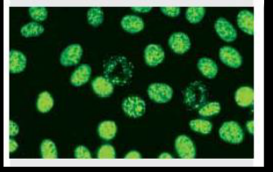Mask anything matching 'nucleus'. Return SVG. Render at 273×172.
I'll return each instance as SVG.
<instances>
[{
  "instance_id": "obj_17",
  "label": "nucleus",
  "mask_w": 273,
  "mask_h": 172,
  "mask_svg": "<svg viewBox=\"0 0 273 172\" xmlns=\"http://www.w3.org/2000/svg\"><path fill=\"white\" fill-rule=\"evenodd\" d=\"M235 100L239 107H248L254 102V90L249 86L240 87L235 94Z\"/></svg>"
},
{
  "instance_id": "obj_24",
  "label": "nucleus",
  "mask_w": 273,
  "mask_h": 172,
  "mask_svg": "<svg viewBox=\"0 0 273 172\" xmlns=\"http://www.w3.org/2000/svg\"><path fill=\"white\" fill-rule=\"evenodd\" d=\"M87 20L93 27H99L104 21V13L100 7H92L87 12Z\"/></svg>"
},
{
  "instance_id": "obj_25",
  "label": "nucleus",
  "mask_w": 273,
  "mask_h": 172,
  "mask_svg": "<svg viewBox=\"0 0 273 172\" xmlns=\"http://www.w3.org/2000/svg\"><path fill=\"white\" fill-rule=\"evenodd\" d=\"M206 14L204 7H189L186 13V18L192 24H198Z\"/></svg>"
},
{
  "instance_id": "obj_15",
  "label": "nucleus",
  "mask_w": 273,
  "mask_h": 172,
  "mask_svg": "<svg viewBox=\"0 0 273 172\" xmlns=\"http://www.w3.org/2000/svg\"><path fill=\"white\" fill-rule=\"evenodd\" d=\"M237 25L245 34L254 35V14L248 10H242L237 15Z\"/></svg>"
},
{
  "instance_id": "obj_34",
  "label": "nucleus",
  "mask_w": 273,
  "mask_h": 172,
  "mask_svg": "<svg viewBox=\"0 0 273 172\" xmlns=\"http://www.w3.org/2000/svg\"><path fill=\"white\" fill-rule=\"evenodd\" d=\"M152 7H132V10L134 12L141 13H146L150 12L152 10Z\"/></svg>"
},
{
  "instance_id": "obj_12",
  "label": "nucleus",
  "mask_w": 273,
  "mask_h": 172,
  "mask_svg": "<svg viewBox=\"0 0 273 172\" xmlns=\"http://www.w3.org/2000/svg\"><path fill=\"white\" fill-rule=\"evenodd\" d=\"M121 28L129 34H137L143 31L145 24L143 19L136 15H126L121 21Z\"/></svg>"
},
{
  "instance_id": "obj_14",
  "label": "nucleus",
  "mask_w": 273,
  "mask_h": 172,
  "mask_svg": "<svg viewBox=\"0 0 273 172\" xmlns=\"http://www.w3.org/2000/svg\"><path fill=\"white\" fill-rule=\"evenodd\" d=\"M27 67V57L21 51H10L9 70L12 74L21 73Z\"/></svg>"
},
{
  "instance_id": "obj_22",
  "label": "nucleus",
  "mask_w": 273,
  "mask_h": 172,
  "mask_svg": "<svg viewBox=\"0 0 273 172\" xmlns=\"http://www.w3.org/2000/svg\"><path fill=\"white\" fill-rule=\"evenodd\" d=\"M40 154L44 159H56L58 157L56 144L50 139L44 140L40 144Z\"/></svg>"
},
{
  "instance_id": "obj_2",
  "label": "nucleus",
  "mask_w": 273,
  "mask_h": 172,
  "mask_svg": "<svg viewBox=\"0 0 273 172\" xmlns=\"http://www.w3.org/2000/svg\"><path fill=\"white\" fill-rule=\"evenodd\" d=\"M208 94L205 85L199 82H194L185 91V103L193 109L200 108L207 102Z\"/></svg>"
},
{
  "instance_id": "obj_26",
  "label": "nucleus",
  "mask_w": 273,
  "mask_h": 172,
  "mask_svg": "<svg viewBox=\"0 0 273 172\" xmlns=\"http://www.w3.org/2000/svg\"><path fill=\"white\" fill-rule=\"evenodd\" d=\"M220 105L218 102H210L205 104L199 110V114L202 117H210V116L217 115L220 112Z\"/></svg>"
},
{
  "instance_id": "obj_9",
  "label": "nucleus",
  "mask_w": 273,
  "mask_h": 172,
  "mask_svg": "<svg viewBox=\"0 0 273 172\" xmlns=\"http://www.w3.org/2000/svg\"><path fill=\"white\" fill-rule=\"evenodd\" d=\"M215 31L219 37L226 42H232L237 38V31L231 23L225 18H219L214 24Z\"/></svg>"
},
{
  "instance_id": "obj_7",
  "label": "nucleus",
  "mask_w": 273,
  "mask_h": 172,
  "mask_svg": "<svg viewBox=\"0 0 273 172\" xmlns=\"http://www.w3.org/2000/svg\"><path fill=\"white\" fill-rule=\"evenodd\" d=\"M83 56V48L79 44H72L64 48L60 57V63L64 67L77 65Z\"/></svg>"
},
{
  "instance_id": "obj_4",
  "label": "nucleus",
  "mask_w": 273,
  "mask_h": 172,
  "mask_svg": "<svg viewBox=\"0 0 273 172\" xmlns=\"http://www.w3.org/2000/svg\"><path fill=\"white\" fill-rule=\"evenodd\" d=\"M148 95L155 103H167L173 96V90L169 85L163 83H154L148 88Z\"/></svg>"
},
{
  "instance_id": "obj_31",
  "label": "nucleus",
  "mask_w": 273,
  "mask_h": 172,
  "mask_svg": "<svg viewBox=\"0 0 273 172\" xmlns=\"http://www.w3.org/2000/svg\"><path fill=\"white\" fill-rule=\"evenodd\" d=\"M19 127L13 120L9 121V135L10 137H14L19 134Z\"/></svg>"
},
{
  "instance_id": "obj_32",
  "label": "nucleus",
  "mask_w": 273,
  "mask_h": 172,
  "mask_svg": "<svg viewBox=\"0 0 273 172\" xmlns=\"http://www.w3.org/2000/svg\"><path fill=\"white\" fill-rule=\"evenodd\" d=\"M8 147H9V153H13V152H15V151H17V149L19 148V144H18V142H17L14 139L10 137Z\"/></svg>"
},
{
  "instance_id": "obj_27",
  "label": "nucleus",
  "mask_w": 273,
  "mask_h": 172,
  "mask_svg": "<svg viewBox=\"0 0 273 172\" xmlns=\"http://www.w3.org/2000/svg\"><path fill=\"white\" fill-rule=\"evenodd\" d=\"M29 15L35 22L44 21L48 18V10L43 7H32L29 8Z\"/></svg>"
},
{
  "instance_id": "obj_8",
  "label": "nucleus",
  "mask_w": 273,
  "mask_h": 172,
  "mask_svg": "<svg viewBox=\"0 0 273 172\" xmlns=\"http://www.w3.org/2000/svg\"><path fill=\"white\" fill-rule=\"evenodd\" d=\"M168 44L174 53L183 55L187 53L191 47V41L187 34L182 32L174 33L169 38Z\"/></svg>"
},
{
  "instance_id": "obj_23",
  "label": "nucleus",
  "mask_w": 273,
  "mask_h": 172,
  "mask_svg": "<svg viewBox=\"0 0 273 172\" xmlns=\"http://www.w3.org/2000/svg\"><path fill=\"white\" fill-rule=\"evenodd\" d=\"M189 125L193 131L197 132V133H199L202 135L210 134L212 129H213L211 122L206 120V119H193L190 121Z\"/></svg>"
},
{
  "instance_id": "obj_28",
  "label": "nucleus",
  "mask_w": 273,
  "mask_h": 172,
  "mask_svg": "<svg viewBox=\"0 0 273 172\" xmlns=\"http://www.w3.org/2000/svg\"><path fill=\"white\" fill-rule=\"evenodd\" d=\"M116 152L111 144H104L98 151V158L100 159H115Z\"/></svg>"
},
{
  "instance_id": "obj_5",
  "label": "nucleus",
  "mask_w": 273,
  "mask_h": 172,
  "mask_svg": "<svg viewBox=\"0 0 273 172\" xmlns=\"http://www.w3.org/2000/svg\"><path fill=\"white\" fill-rule=\"evenodd\" d=\"M122 110L128 117L136 119L144 115L146 112V103L143 99L136 96L127 97L122 102Z\"/></svg>"
},
{
  "instance_id": "obj_36",
  "label": "nucleus",
  "mask_w": 273,
  "mask_h": 172,
  "mask_svg": "<svg viewBox=\"0 0 273 172\" xmlns=\"http://www.w3.org/2000/svg\"><path fill=\"white\" fill-rule=\"evenodd\" d=\"M158 158L160 159H173V157L171 156V154L163 153L159 156Z\"/></svg>"
},
{
  "instance_id": "obj_35",
  "label": "nucleus",
  "mask_w": 273,
  "mask_h": 172,
  "mask_svg": "<svg viewBox=\"0 0 273 172\" xmlns=\"http://www.w3.org/2000/svg\"><path fill=\"white\" fill-rule=\"evenodd\" d=\"M246 129L251 135L254 134V120H248L246 123Z\"/></svg>"
},
{
  "instance_id": "obj_10",
  "label": "nucleus",
  "mask_w": 273,
  "mask_h": 172,
  "mask_svg": "<svg viewBox=\"0 0 273 172\" xmlns=\"http://www.w3.org/2000/svg\"><path fill=\"white\" fill-rule=\"evenodd\" d=\"M219 57L220 61L230 68L237 69L242 64V57L241 54L233 47L225 46L220 47Z\"/></svg>"
},
{
  "instance_id": "obj_16",
  "label": "nucleus",
  "mask_w": 273,
  "mask_h": 172,
  "mask_svg": "<svg viewBox=\"0 0 273 172\" xmlns=\"http://www.w3.org/2000/svg\"><path fill=\"white\" fill-rule=\"evenodd\" d=\"M92 75V68L88 64H81L78 66L71 77V83L76 87H79L89 81Z\"/></svg>"
},
{
  "instance_id": "obj_11",
  "label": "nucleus",
  "mask_w": 273,
  "mask_h": 172,
  "mask_svg": "<svg viewBox=\"0 0 273 172\" xmlns=\"http://www.w3.org/2000/svg\"><path fill=\"white\" fill-rule=\"evenodd\" d=\"M165 53L164 48L157 44H149L144 51V59L147 65L155 67L164 62Z\"/></svg>"
},
{
  "instance_id": "obj_19",
  "label": "nucleus",
  "mask_w": 273,
  "mask_h": 172,
  "mask_svg": "<svg viewBox=\"0 0 273 172\" xmlns=\"http://www.w3.org/2000/svg\"><path fill=\"white\" fill-rule=\"evenodd\" d=\"M117 125L112 120H105L98 127V133L100 137L105 141H110L115 137L117 134Z\"/></svg>"
},
{
  "instance_id": "obj_18",
  "label": "nucleus",
  "mask_w": 273,
  "mask_h": 172,
  "mask_svg": "<svg viewBox=\"0 0 273 172\" xmlns=\"http://www.w3.org/2000/svg\"><path fill=\"white\" fill-rule=\"evenodd\" d=\"M197 65L202 75L208 79H214L217 76L218 66L214 60L208 57H202L199 60Z\"/></svg>"
},
{
  "instance_id": "obj_21",
  "label": "nucleus",
  "mask_w": 273,
  "mask_h": 172,
  "mask_svg": "<svg viewBox=\"0 0 273 172\" xmlns=\"http://www.w3.org/2000/svg\"><path fill=\"white\" fill-rule=\"evenodd\" d=\"M44 27L40 25L39 22H29L23 26L20 29V34L26 38L36 37L43 34Z\"/></svg>"
},
{
  "instance_id": "obj_13",
  "label": "nucleus",
  "mask_w": 273,
  "mask_h": 172,
  "mask_svg": "<svg viewBox=\"0 0 273 172\" xmlns=\"http://www.w3.org/2000/svg\"><path fill=\"white\" fill-rule=\"evenodd\" d=\"M94 92L100 97H110L113 92V84L105 77H97L92 82Z\"/></svg>"
},
{
  "instance_id": "obj_30",
  "label": "nucleus",
  "mask_w": 273,
  "mask_h": 172,
  "mask_svg": "<svg viewBox=\"0 0 273 172\" xmlns=\"http://www.w3.org/2000/svg\"><path fill=\"white\" fill-rule=\"evenodd\" d=\"M162 13L165 14V15L168 16V17H172V18H175V17H177L179 15L180 12V7H161Z\"/></svg>"
},
{
  "instance_id": "obj_1",
  "label": "nucleus",
  "mask_w": 273,
  "mask_h": 172,
  "mask_svg": "<svg viewBox=\"0 0 273 172\" xmlns=\"http://www.w3.org/2000/svg\"><path fill=\"white\" fill-rule=\"evenodd\" d=\"M133 66L125 57H113L106 62L104 76L113 85H124L130 81Z\"/></svg>"
},
{
  "instance_id": "obj_6",
  "label": "nucleus",
  "mask_w": 273,
  "mask_h": 172,
  "mask_svg": "<svg viewBox=\"0 0 273 172\" xmlns=\"http://www.w3.org/2000/svg\"><path fill=\"white\" fill-rule=\"evenodd\" d=\"M175 149L180 158L193 159L196 156L195 145L187 135L177 136L175 141Z\"/></svg>"
},
{
  "instance_id": "obj_3",
  "label": "nucleus",
  "mask_w": 273,
  "mask_h": 172,
  "mask_svg": "<svg viewBox=\"0 0 273 172\" xmlns=\"http://www.w3.org/2000/svg\"><path fill=\"white\" fill-rule=\"evenodd\" d=\"M219 135L221 140L231 144L241 143L244 138L242 127L236 121L224 122L219 130Z\"/></svg>"
},
{
  "instance_id": "obj_20",
  "label": "nucleus",
  "mask_w": 273,
  "mask_h": 172,
  "mask_svg": "<svg viewBox=\"0 0 273 172\" xmlns=\"http://www.w3.org/2000/svg\"><path fill=\"white\" fill-rule=\"evenodd\" d=\"M54 99L49 91H43L38 96L36 107L41 113H47L54 107Z\"/></svg>"
},
{
  "instance_id": "obj_29",
  "label": "nucleus",
  "mask_w": 273,
  "mask_h": 172,
  "mask_svg": "<svg viewBox=\"0 0 273 172\" xmlns=\"http://www.w3.org/2000/svg\"><path fill=\"white\" fill-rule=\"evenodd\" d=\"M74 156L78 159H90L92 158V154L88 148L85 146H78L74 151Z\"/></svg>"
},
{
  "instance_id": "obj_33",
  "label": "nucleus",
  "mask_w": 273,
  "mask_h": 172,
  "mask_svg": "<svg viewBox=\"0 0 273 172\" xmlns=\"http://www.w3.org/2000/svg\"><path fill=\"white\" fill-rule=\"evenodd\" d=\"M125 157L127 159H140V158H142V156H141V154L138 151H132L130 152H128Z\"/></svg>"
}]
</instances>
